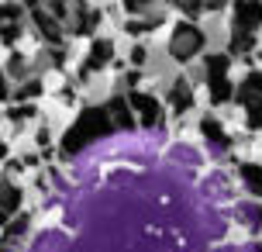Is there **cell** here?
Returning <instances> with one entry per match:
<instances>
[{
    "label": "cell",
    "mask_w": 262,
    "mask_h": 252,
    "mask_svg": "<svg viewBox=\"0 0 262 252\" xmlns=\"http://www.w3.org/2000/svg\"><path fill=\"white\" fill-rule=\"evenodd\" d=\"M111 128H114V121H111V114H107V107H86V111L76 118V124L66 132L62 152H76V149H83L86 142H93V138L107 135Z\"/></svg>",
    "instance_id": "cell-1"
},
{
    "label": "cell",
    "mask_w": 262,
    "mask_h": 252,
    "mask_svg": "<svg viewBox=\"0 0 262 252\" xmlns=\"http://www.w3.org/2000/svg\"><path fill=\"white\" fill-rule=\"evenodd\" d=\"M200 49H204V31H200V28H193V25H176V31H172V41H169L172 59L186 62V59H193Z\"/></svg>",
    "instance_id": "cell-2"
},
{
    "label": "cell",
    "mask_w": 262,
    "mask_h": 252,
    "mask_svg": "<svg viewBox=\"0 0 262 252\" xmlns=\"http://www.w3.org/2000/svg\"><path fill=\"white\" fill-rule=\"evenodd\" d=\"M207 87L214 104H224L231 97V83H228V55H210L207 59Z\"/></svg>",
    "instance_id": "cell-3"
},
{
    "label": "cell",
    "mask_w": 262,
    "mask_h": 252,
    "mask_svg": "<svg viewBox=\"0 0 262 252\" xmlns=\"http://www.w3.org/2000/svg\"><path fill=\"white\" fill-rule=\"evenodd\" d=\"M128 104L142 114L145 124H159V121H162V107H159V100H156V97H148V93H131Z\"/></svg>",
    "instance_id": "cell-4"
},
{
    "label": "cell",
    "mask_w": 262,
    "mask_h": 252,
    "mask_svg": "<svg viewBox=\"0 0 262 252\" xmlns=\"http://www.w3.org/2000/svg\"><path fill=\"white\" fill-rule=\"evenodd\" d=\"M17 35H21V7L4 4V7H0V38L14 41Z\"/></svg>",
    "instance_id": "cell-5"
},
{
    "label": "cell",
    "mask_w": 262,
    "mask_h": 252,
    "mask_svg": "<svg viewBox=\"0 0 262 252\" xmlns=\"http://www.w3.org/2000/svg\"><path fill=\"white\" fill-rule=\"evenodd\" d=\"M169 104H172V111H180V114L193 107V90H190V83H186V80H176V83H172Z\"/></svg>",
    "instance_id": "cell-6"
},
{
    "label": "cell",
    "mask_w": 262,
    "mask_h": 252,
    "mask_svg": "<svg viewBox=\"0 0 262 252\" xmlns=\"http://www.w3.org/2000/svg\"><path fill=\"white\" fill-rule=\"evenodd\" d=\"M235 14H238V28L249 31V35H252V28L262 25V4H238Z\"/></svg>",
    "instance_id": "cell-7"
},
{
    "label": "cell",
    "mask_w": 262,
    "mask_h": 252,
    "mask_svg": "<svg viewBox=\"0 0 262 252\" xmlns=\"http://www.w3.org/2000/svg\"><path fill=\"white\" fill-rule=\"evenodd\" d=\"M111 55H114V45L111 41H93L90 49V59H86V66H83V73H90V69H100L111 62Z\"/></svg>",
    "instance_id": "cell-8"
},
{
    "label": "cell",
    "mask_w": 262,
    "mask_h": 252,
    "mask_svg": "<svg viewBox=\"0 0 262 252\" xmlns=\"http://www.w3.org/2000/svg\"><path fill=\"white\" fill-rule=\"evenodd\" d=\"M107 114H111V121L121 124V128H131V124H135V121H131V111H128V100H121V97H114V100L107 104Z\"/></svg>",
    "instance_id": "cell-9"
},
{
    "label": "cell",
    "mask_w": 262,
    "mask_h": 252,
    "mask_svg": "<svg viewBox=\"0 0 262 252\" xmlns=\"http://www.w3.org/2000/svg\"><path fill=\"white\" fill-rule=\"evenodd\" d=\"M242 180H245V186H249L255 197H262V166L245 162V166H242Z\"/></svg>",
    "instance_id": "cell-10"
},
{
    "label": "cell",
    "mask_w": 262,
    "mask_h": 252,
    "mask_svg": "<svg viewBox=\"0 0 262 252\" xmlns=\"http://www.w3.org/2000/svg\"><path fill=\"white\" fill-rule=\"evenodd\" d=\"M31 11H35V17H38V28H41V35H49L52 41H59V25H55L52 17H45V14H41V7H38V4H31Z\"/></svg>",
    "instance_id": "cell-11"
},
{
    "label": "cell",
    "mask_w": 262,
    "mask_h": 252,
    "mask_svg": "<svg viewBox=\"0 0 262 252\" xmlns=\"http://www.w3.org/2000/svg\"><path fill=\"white\" fill-rule=\"evenodd\" d=\"M17 204H21V194H17L11 183H0V207H4V211H14Z\"/></svg>",
    "instance_id": "cell-12"
},
{
    "label": "cell",
    "mask_w": 262,
    "mask_h": 252,
    "mask_svg": "<svg viewBox=\"0 0 262 252\" xmlns=\"http://www.w3.org/2000/svg\"><path fill=\"white\" fill-rule=\"evenodd\" d=\"M245 97L262 100V73H252L249 80H245V87H242V100H245Z\"/></svg>",
    "instance_id": "cell-13"
},
{
    "label": "cell",
    "mask_w": 262,
    "mask_h": 252,
    "mask_svg": "<svg viewBox=\"0 0 262 252\" xmlns=\"http://www.w3.org/2000/svg\"><path fill=\"white\" fill-rule=\"evenodd\" d=\"M200 132H204V138H210V142H228V138H224V132H221V124H217L214 118H204V121H200Z\"/></svg>",
    "instance_id": "cell-14"
},
{
    "label": "cell",
    "mask_w": 262,
    "mask_h": 252,
    "mask_svg": "<svg viewBox=\"0 0 262 252\" xmlns=\"http://www.w3.org/2000/svg\"><path fill=\"white\" fill-rule=\"evenodd\" d=\"M93 25H97V14H93V11H83V14H79V25H76V31H90Z\"/></svg>",
    "instance_id": "cell-15"
},
{
    "label": "cell",
    "mask_w": 262,
    "mask_h": 252,
    "mask_svg": "<svg viewBox=\"0 0 262 252\" xmlns=\"http://www.w3.org/2000/svg\"><path fill=\"white\" fill-rule=\"evenodd\" d=\"M31 114H35V107H11V118H14V121L31 118Z\"/></svg>",
    "instance_id": "cell-16"
},
{
    "label": "cell",
    "mask_w": 262,
    "mask_h": 252,
    "mask_svg": "<svg viewBox=\"0 0 262 252\" xmlns=\"http://www.w3.org/2000/svg\"><path fill=\"white\" fill-rule=\"evenodd\" d=\"M38 90H41V83H28L25 90H21V97H35V93H38Z\"/></svg>",
    "instance_id": "cell-17"
},
{
    "label": "cell",
    "mask_w": 262,
    "mask_h": 252,
    "mask_svg": "<svg viewBox=\"0 0 262 252\" xmlns=\"http://www.w3.org/2000/svg\"><path fill=\"white\" fill-rule=\"evenodd\" d=\"M11 73H25V59L14 55V59H11Z\"/></svg>",
    "instance_id": "cell-18"
},
{
    "label": "cell",
    "mask_w": 262,
    "mask_h": 252,
    "mask_svg": "<svg viewBox=\"0 0 262 252\" xmlns=\"http://www.w3.org/2000/svg\"><path fill=\"white\" fill-rule=\"evenodd\" d=\"M0 100H7V83H4V73H0Z\"/></svg>",
    "instance_id": "cell-19"
},
{
    "label": "cell",
    "mask_w": 262,
    "mask_h": 252,
    "mask_svg": "<svg viewBox=\"0 0 262 252\" xmlns=\"http://www.w3.org/2000/svg\"><path fill=\"white\" fill-rule=\"evenodd\" d=\"M4 156H7V145H4V142H0V159H4Z\"/></svg>",
    "instance_id": "cell-20"
},
{
    "label": "cell",
    "mask_w": 262,
    "mask_h": 252,
    "mask_svg": "<svg viewBox=\"0 0 262 252\" xmlns=\"http://www.w3.org/2000/svg\"><path fill=\"white\" fill-rule=\"evenodd\" d=\"M4 225H7V214H4V211H0V228H4Z\"/></svg>",
    "instance_id": "cell-21"
},
{
    "label": "cell",
    "mask_w": 262,
    "mask_h": 252,
    "mask_svg": "<svg viewBox=\"0 0 262 252\" xmlns=\"http://www.w3.org/2000/svg\"><path fill=\"white\" fill-rule=\"evenodd\" d=\"M259 252H262V249H259Z\"/></svg>",
    "instance_id": "cell-22"
}]
</instances>
